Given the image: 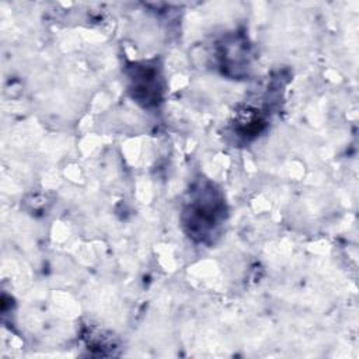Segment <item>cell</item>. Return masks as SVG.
Returning a JSON list of instances; mask_svg holds the SVG:
<instances>
[{
    "mask_svg": "<svg viewBox=\"0 0 359 359\" xmlns=\"http://www.w3.org/2000/svg\"><path fill=\"white\" fill-rule=\"evenodd\" d=\"M187 215L189 216L187 222V226L191 229L189 233L205 237L220 223L223 217V203L216 196V191L210 188L191 202Z\"/></svg>",
    "mask_w": 359,
    "mask_h": 359,
    "instance_id": "1",
    "label": "cell"
},
{
    "mask_svg": "<svg viewBox=\"0 0 359 359\" xmlns=\"http://www.w3.org/2000/svg\"><path fill=\"white\" fill-rule=\"evenodd\" d=\"M133 86V97L140 98L142 101H154L158 98L160 87H158V79L157 73L151 69H136L135 76L132 77Z\"/></svg>",
    "mask_w": 359,
    "mask_h": 359,
    "instance_id": "2",
    "label": "cell"
}]
</instances>
